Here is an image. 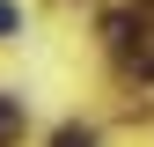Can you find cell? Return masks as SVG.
<instances>
[{"label": "cell", "instance_id": "cell-1", "mask_svg": "<svg viewBox=\"0 0 154 147\" xmlns=\"http://www.w3.org/2000/svg\"><path fill=\"white\" fill-rule=\"evenodd\" d=\"M125 52H132V66L154 81V30H147V22H140V44H125Z\"/></svg>", "mask_w": 154, "mask_h": 147}, {"label": "cell", "instance_id": "cell-2", "mask_svg": "<svg viewBox=\"0 0 154 147\" xmlns=\"http://www.w3.org/2000/svg\"><path fill=\"white\" fill-rule=\"evenodd\" d=\"M15 22H22V15H15L8 0H0V37H15Z\"/></svg>", "mask_w": 154, "mask_h": 147}, {"label": "cell", "instance_id": "cell-3", "mask_svg": "<svg viewBox=\"0 0 154 147\" xmlns=\"http://www.w3.org/2000/svg\"><path fill=\"white\" fill-rule=\"evenodd\" d=\"M51 147H95L88 133H59V140H51Z\"/></svg>", "mask_w": 154, "mask_h": 147}]
</instances>
